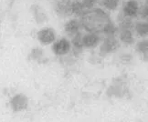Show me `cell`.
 I'll use <instances>...</instances> for the list:
<instances>
[{"instance_id": "1", "label": "cell", "mask_w": 148, "mask_h": 122, "mask_svg": "<svg viewBox=\"0 0 148 122\" xmlns=\"http://www.w3.org/2000/svg\"><path fill=\"white\" fill-rule=\"evenodd\" d=\"M111 18L107 10L100 7L85 10L79 16L82 27L87 32L102 33L104 26L111 21Z\"/></svg>"}, {"instance_id": "2", "label": "cell", "mask_w": 148, "mask_h": 122, "mask_svg": "<svg viewBox=\"0 0 148 122\" xmlns=\"http://www.w3.org/2000/svg\"><path fill=\"white\" fill-rule=\"evenodd\" d=\"M140 5L137 0H126L123 4L122 13L124 16L129 18H135L139 15Z\"/></svg>"}, {"instance_id": "3", "label": "cell", "mask_w": 148, "mask_h": 122, "mask_svg": "<svg viewBox=\"0 0 148 122\" xmlns=\"http://www.w3.org/2000/svg\"><path fill=\"white\" fill-rule=\"evenodd\" d=\"M71 41L66 37H62L56 40L52 45V51L57 56H65L71 50Z\"/></svg>"}, {"instance_id": "4", "label": "cell", "mask_w": 148, "mask_h": 122, "mask_svg": "<svg viewBox=\"0 0 148 122\" xmlns=\"http://www.w3.org/2000/svg\"><path fill=\"white\" fill-rule=\"evenodd\" d=\"M119 46L120 44L115 37H105L100 46V54L101 56H106L108 54L115 52Z\"/></svg>"}, {"instance_id": "5", "label": "cell", "mask_w": 148, "mask_h": 122, "mask_svg": "<svg viewBox=\"0 0 148 122\" xmlns=\"http://www.w3.org/2000/svg\"><path fill=\"white\" fill-rule=\"evenodd\" d=\"M56 32L51 27H43L37 33V38L42 45H49L56 40Z\"/></svg>"}, {"instance_id": "6", "label": "cell", "mask_w": 148, "mask_h": 122, "mask_svg": "<svg viewBox=\"0 0 148 122\" xmlns=\"http://www.w3.org/2000/svg\"><path fill=\"white\" fill-rule=\"evenodd\" d=\"M54 10L56 14L61 18L72 16L71 11V0H56Z\"/></svg>"}, {"instance_id": "7", "label": "cell", "mask_w": 148, "mask_h": 122, "mask_svg": "<svg viewBox=\"0 0 148 122\" xmlns=\"http://www.w3.org/2000/svg\"><path fill=\"white\" fill-rule=\"evenodd\" d=\"M81 28H82L81 21L77 18L69 19L64 24V31L66 33V35L71 37H73L74 36L79 34L81 32Z\"/></svg>"}, {"instance_id": "8", "label": "cell", "mask_w": 148, "mask_h": 122, "mask_svg": "<svg viewBox=\"0 0 148 122\" xmlns=\"http://www.w3.org/2000/svg\"><path fill=\"white\" fill-rule=\"evenodd\" d=\"M82 42L85 48H94L100 44L101 37L98 33L87 32L82 37Z\"/></svg>"}, {"instance_id": "9", "label": "cell", "mask_w": 148, "mask_h": 122, "mask_svg": "<svg viewBox=\"0 0 148 122\" xmlns=\"http://www.w3.org/2000/svg\"><path fill=\"white\" fill-rule=\"evenodd\" d=\"M11 106L13 109L16 111H19V110L25 109L27 107V98L23 94H18L16 95L12 99H11Z\"/></svg>"}, {"instance_id": "10", "label": "cell", "mask_w": 148, "mask_h": 122, "mask_svg": "<svg viewBox=\"0 0 148 122\" xmlns=\"http://www.w3.org/2000/svg\"><path fill=\"white\" fill-rule=\"evenodd\" d=\"M134 29L128 28H119V39L125 45H132L134 43Z\"/></svg>"}, {"instance_id": "11", "label": "cell", "mask_w": 148, "mask_h": 122, "mask_svg": "<svg viewBox=\"0 0 148 122\" xmlns=\"http://www.w3.org/2000/svg\"><path fill=\"white\" fill-rule=\"evenodd\" d=\"M31 11H32L34 18L37 21V23L42 24L48 20V16L40 5H31Z\"/></svg>"}, {"instance_id": "12", "label": "cell", "mask_w": 148, "mask_h": 122, "mask_svg": "<svg viewBox=\"0 0 148 122\" xmlns=\"http://www.w3.org/2000/svg\"><path fill=\"white\" fill-rule=\"evenodd\" d=\"M134 30L135 34L140 37H146L148 36V20H140L134 23Z\"/></svg>"}, {"instance_id": "13", "label": "cell", "mask_w": 148, "mask_h": 122, "mask_svg": "<svg viewBox=\"0 0 148 122\" xmlns=\"http://www.w3.org/2000/svg\"><path fill=\"white\" fill-rule=\"evenodd\" d=\"M86 10L83 5L82 0H71V15L81 16Z\"/></svg>"}, {"instance_id": "14", "label": "cell", "mask_w": 148, "mask_h": 122, "mask_svg": "<svg viewBox=\"0 0 148 122\" xmlns=\"http://www.w3.org/2000/svg\"><path fill=\"white\" fill-rule=\"evenodd\" d=\"M100 4L107 11H116L121 5V0H101Z\"/></svg>"}, {"instance_id": "15", "label": "cell", "mask_w": 148, "mask_h": 122, "mask_svg": "<svg viewBox=\"0 0 148 122\" xmlns=\"http://www.w3.org/2000/svg\"><path fill=\"white\" fill-rule=\"evenodd\" d=\"M82 37L83 35L81 32L77 34L76 36H74L73 37H71V45H72V48L73 50L76 52H82V50L84 48L83 47V42H82Z\"/></svg>"}, {"instance_id": "16", "label": "cell", "mask_w": 148, "mask_h": 122, "mask_svg": "<svg viewBox=\"0 0 148 122\" xmlns=\"http://www.w3.org/2000/svg\"><path fill=\"white\" fill-rule=\"evenodd\" d=\"M136 51L141 57L144 58H148V39H142L136 44Z\"/></svg>"}, {"instance_id": "17", "label": "cell", "mask_w": 148, "mask_h": 122, "mask_svg": "<svg viewBox=\"0 0 148 122\" xmlns=\"http://www.w3.org/2000/svg\"><path fill=\"white\" fill-rule=\"evenodd\" d=\"M118 31H119V27L111 20L109 23L104 26L102 33L105 35V37H115Z\"/></svg>"}, {"instance_id": "18", "label": "cell", "mask_w": 148, "mask_h": 122, "mask_svg": "<svg viewBox=\"0 0 148 122\" xmlns=\"http://www.w3.org/2000/svg\"><path fill=\"white\" fill-rule=\"evenodd\" d=\"M101 0H82L83 5L86 10L88 9H92L97 7V5L100 4Z\"/></svg>"}, {"instance_id": "19", "label": "cell", "mask_w": 148, "mask_h": 122, "mask_svg": "<svg viewBox=\"0 0 148 122\" xmlns=\"http://www.w3.org/2000/svg\"><path fill=\"white\" fill-rule=\"evenodd\" d=\"M141 20H148V5L145 4L140 7L139 15Z\"/></svg>"}, {"instance_id": "20", "label": "cell", "mask_w": 148, "mask_h": 122, "mask_svg": "<svg viewBox=\"0 0 148 122\" xmlns=\"http://www.w3.org/2000/svg\"><path fill=\"white\" fill-rule=\"evenodd\" d=\"M145 4L148 5V0H145Z\"/></svg>"}]
</instances>
